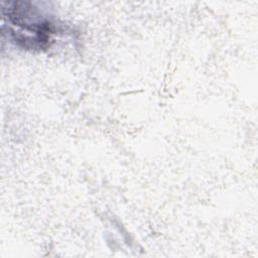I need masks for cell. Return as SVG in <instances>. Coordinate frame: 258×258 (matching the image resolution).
<instances>
[{
  "instance_id": "cell-1",
  "label": "cell",
  "mask_w": 258,
  "mask_h": 258,
  "mask_svg": "<svg viewBox=\"0 0 258 258\" xmlns=\"http://www.w3.org/2000/svg\"><path fill=\"white\" fill-rule=\"evenodd\" d=\"M25 2H14L7 10L10 24L17 27L11 30L15 40L24 42L25 46H42L49 39L51 32L50 22Z\"/></svg>"
}]
</instances>
